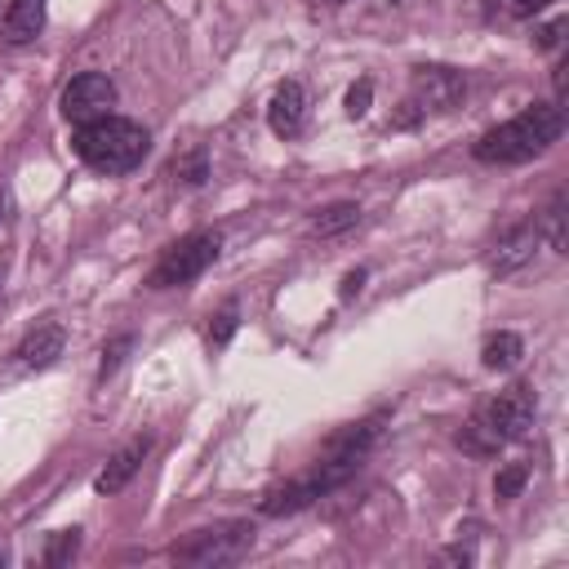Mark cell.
I'll return each instance as SVG.
<instances>
[{"label": "cell", "mask_w": 569, "mask_h": 569, "mask_svg": "<svg viewBox=\"0 0 569 569\" xmlns=\"http://www.w3.org/2000/svg\"><path fill=\"white\" fill-rule=\"evenodd\" d=\"M76 156L98 173H129L151 151V133L129 116H98L89 124H76Z\"/></svg>", "instance_id": "obj_2"}, {"label": "cell", "mask_w": 569, "mask_h": 569, "mask_svg": "<svg viewBox=\"0 0 569 569\" xmlns=\"http://www.w3.org/2000/svg\"><path fill=\"white\" fill-rule=\"evenodd\" d=\"M356 222H360V209H356L351 200H338V204L316 209L311 231H316V236H342V231H347V227H356Z\"/></svg>", "instance_id": "obj_15"}, {"label": "cell", "mask_w": 569, "mask_h": 569, "mask_svg": "<svg viewBox=\"0 0 569 569\" xmlns=\"http://www.w3.org/2000/svg\"><path fill=\"white\" fill-rule=\"evenodd\" d=\"M133 347V333H120V338H111L107 347H102V365H98V373L107 378V373H116V365L124 360V351Z\"/></svg>", "instance_id": "obj_23"}, {"label": "cell", "mask_w": 569, "mask_h": 569, "mask_svg": "<svg viewBox=\"0 0 569 569\" xmlns=\"http://www.w3.org/2000/svg\"><path fill=\"white\" fill-rule=\"evenodd\" d=\"M565 133V111L556 102H533L520 116H511L507 124L489 129L476 142V160L485 164H525L533 156H542L551 142H560Z\"/></svg>", "instance_id": "obj_1"}, {"label": "cell", "mask_w": 569, "mask_h": 569, "mask_svg": "<svg viewBox=\"0 0 569 569\" xmlns=\"http://www.w3.org/2000/svg\"><path fill=\"white\" fill-rule=\"evenodd\" d=\"M4 560H9V556H4V551H0V565H4Z\"/></svg>", "instance_id": "obj_28"}, {"label": "cell", "mask_w": 569, "mask_h": 569, "mask_svg": "<svg viewBox=\"0 0 569 569\" xmlns=\"http://www.w3.org/2000/svg\"><path fill=\"white\" fill-rule=\"evenodd\" d=\"M533 244H538V231H533V227H516V231H507V236L498 240L493 271H498V276H507V271L525 267V262L533 258Z\"/></svg>", "instance_id": "obj_13"}, {"label": "cell", "mask_w": 569, "mask_h": 569, "mask_svg": "<svg viewBox=\"0 0 569 569\" xmlns=\"http://www.w3.org/2000/svg\"><path fill=\"white\" fill-rule=\"evenodd\" d=\"M369 93H373V84H369V80L351 84V93H347V116H351V120H360V116L369 111Z\"/></svg>", "instance_id": "obj_25"}, {"label": "cell", "mask_w": 569, "mask_h": 569, "mask_svg": "<svg viewBox=\"0 0 569 569\" xmlns=\"http://www.w3.org/2000/svg\"><path fill=\"white\" fill-rule=\"evenodd\" d=\"M485 422L498 431V440H525L533 427V391L525 382H511L507 391H498L489 400Z\"/></svg>", "instance_id": "obj_7"}, {"label": "cell", "mask_w": 569, "mask_h": 569, "mask_svg": "<svg viewBox=\"0 0 569 569\" xmlns=\"http://www.w3.org/2000/svg\"><path fill=\"white\" fill-rule=\"evenodd\" d=\"M44 31V0H9L4 4V40L31 44Z\"/></svg>", "instance_id": "obj_12"}, {"label": "cell", "mask_w": 569, "mask_h": 569, "mask_svg": "<svg viewBox=\"0 0 569 569\" xmlns=\"http://www.w3.org/2000/svg\"><path fill=\"white\" fill-rule=\"evenodd\" d=\"M236 320H240V316H236V302H227V307L213 316V325H209V342H213V347H222V342L236 333Z\"/></svg>", "instance_id": "obj_22"}, {"label": "cell", "mask_w": 569, "mask_h": 569, "mask_svg": "<svg viewBox=\"0 0 569 569\" xmlns=\"http://www.w3.org/2000/svg\"><path fill=\"white\" fill-rule=\"evenodd\" d=\"M462 93H467V80H462V71H453V67H418V71H413V102H418L422 111H427V107L449 111Z\"/></svg>", "instance_id": "obj_8"}, {"label": "cell", "mask_w": 569, "mask_h": 569, "mask_svg": "<svg viewBox=\"0 0 569 569\" xmlns=\"http://www.w3.org/2000/svg\"><path fill=\"white\" fill-rule=\"evenodd\" d=\"M458 445L467 449V453H476V458H489V453H498V431L485 422V418H476V422H467L462 431H458Z\"/></svg>", "instance_id": "obj_18"}, {"label": "cell", "mask_w": 569, "mask_h": 569, "mask_svg": "<svg viewBox=\"0 0 569 569\" xmlns=\"http://www.w3.org/2000/svg\"><path fill=\"white\" fill-rule=\"evenodd\" d=\"M267 124L276 138H298L307 124V93L298 80H284L267 102Z\"/></svg>", "instance_id": "obj_9"}, {"label": "cell", "mask_w": 569, "mask_h": 569, "mask_svg": "<svg viewBox=\"0 0 569 569\" xmlns=\"http://www.w3.org/2000/svg\"><path fill=\"white\" fill-rule=\"evenodd\" d=\"M525 480H529L525 462H507V467L493 476V493H498V498H516V493L525 489Z\"/></svg>", "instance_id": "obj_20"}, {"label": "cell", "mask_w": 569, "mask_h": 569, "mask_svg": "<svg viewBox=\"0 0 569 569\" xmlns=\"http://www.w3.org/2000/svg\"><path fill=\"white\" fill-rule=\"evenodd\" d=\"M418 120H422V107H418V102L409 98V102H400V111L391 116V129H413Z\"/></svg>", "instance_id": "obj_26"}, {"label": "cell", "mask_w": 569, "mask_h": 569, "mask_svg": "<svg viewBox=\"0 0 569 569\" xmlns=\"http://www.w3.org/2000/svg\"><path fill=\"white\" fill-rule=\"evenodd\" d=\"M0 276H4V262H0Z\"/></svg>", "instance_id": "obj_29"}, {"label": "cell", "mask_w": 569, "mask_h": 569, "mask_svg": "<svg viewBox=\"0 0 569 569\" xmlns=\"http://www.w3.org/2000/svg\"><path fill=\"white\" fill-rule=\"evenodd\" d=\"M356 467H360V458L320 453L311 471H302V476H293V480H284V485H276V489H267L262 502H258V511H262V516H289V511H302V507H311L316 498H325L329 489H338L347 476H356Z\"/></svg>", "instance_id": "obj_3"}, {"label": "cell", "mask_w": 569, "mask_h": 569, "mask_svg": "<svg viewBox=\"0 0 569 569\" xmlns=\"http://www.w3.org/2000/svg\"><path fill=\"white\" fill-rule=\"evenodd\" d=\"M547 4H551V0H485V9H489L493 18H516V22L542 13Z\"/></svg>", "instance_id": "obj_19"}, {"label": "cell", "mask_w": 569, "mask_h": 569, "mask_svg": "<svg viewBox=\"0 0 569 569\" xmlns=\"http://www.w3.org/2000/svg\"><path fill=\"white\" fill-rule=\"evenodd\" d=\"M169 178L182 182V187H200L209 178V160H204V147H187L182 156L169 160Z\"/></svg>", "instance_id": "obj_16"}, {"label": "cell", "mask_w": 569, "mask_h": 569, "mask_svg": "<svg viewBox=\"0 0 569 569\" xmlns=\"http://www.w3.org/2000/svg\"><path fill=\"white\" fill-rule=\"evenodd\" d=\"M520 356H525V342H520V333H511V329L489 333V338H485V347H480L485 369H511Z\"/></svg>", "instance_id": "obj_14"}, {"label": "cell", "mask_w": 569, "mask_h": 569, "mask_svg": "<svg viewBox=\"0 0 569 569\" xmlns=\"http://www.w3.org/2000/svg\"><path fill=\"white\" fill-rule=\"evenodd\" d=\"M249 547H253V525L249 520H222V525H209V529H191L182 542H173L169 556L178 565L218 569V565H236Z\"/></svg>", "instance_id": "obj_4"}, {"label": "cell", "mask_w": 569, "mask_h": 569, "mask_svg": "<svg viewBox=\"0 0 569 569\" xmlns=\"http://www.w3.org/2000/svg\"><path fill=\"white\" fill-rule=\"evenodd\" d=\"M218 249H222V236H218V231H191V236L173 240V244L156 258V267L147 271V289H178V284H191L196 276H204V271L213 267Z\"/></svg>", "instance_id": "obj_5"}, {"label": "cell", "mask_w": 569, "mask_h": 569, "mask_svg": "<svg viewBox=\"0 0 569 569\" xmlns=\"http://www.w3.org/2000/svg\"><path fill=\"white\" fill-rule=\"evenodd\" d=\"M565 31H569V18H551L547 27H538V31H533V44H538V49H560Z\"/></svg>", "instance_id": "obj_24"}, {"label": "cell", "mask_w": 569, "mask_h": 569, "mask_svg": "<svg viewBox=\"0 0 569 569\" xmlns=\"http://www.w3.org/2000/svg\"><path fill=\"white\" fill-rule=\"evenodd\" d=\"M62 347H67V333H62V325H36L27 338H22V347H18V360L27 365V369H44V365H53L58 356H62Z\"/></svg>", "instance_id": "obj_11"}, {"label": "cell", "mask_w": 569, "mask_h": 569, "mask_svg": "<svg viewBox=\"0 0 569 569\" xmlns=\"http://www.w3.org/2000/svg\"><path fill=\"white\" fill-rule=\"evenodd\" d=\"M147 449H151V440L147 436H133V440H124L111 458H107V467L98 471V480H93V489L98 493H120L133 476H138V467H142V458H147Z\"/></svg>", "instance_id": "obj_10"}, {"label": "cell", "mask_w": 569, "mask_h": 569, "mask_svg": "<svg viewBox=\"0 0 569 569\" xmlns=\"http://www.w3.org/2000/svg\"><path fill=\"white\" fill-rule=\"evenodd\" d=\"M533 231H542L547 236V244L556 249V253H565L569 249V236H565V191H556L551 200H547V209H542V218H538V227Z\"/></svg>", "instance_id": "obj_17"}, {"label": "cell", "mask_w": 569, "mask_h": 569, "mask_svg": "<svg viewBox=\"0 0 569 569\" xmlns=\"http://www.w3.org/2000/svg\"><path fill=\"white\" fill-rule=\"evenodd\" d=\"M360 284H365V271H351V276L342 280V298H356V293H360Z\"/></svg>", "instance_id": "obj_27"}, {"label": "cell", "mask_w": 569, "mask_h": 569, "mask_svg": "<svg viewBox=\"0 0 569 569\" xmlns=\"http://www.w3.org/2000/svg\"><path fill=\"white\" fill-rule=\"evenodd\" d=\"M111 107H116V84H111V76H102V71H80V76H71L67 89H62V116H67L71 124H89V120L107 116Z\"/></svg>", "instance_id": "obj_6"}, {"label": "cell", "mask_w": 569, "mask_h": 569, "mask_svg": "<svg viewBox=\"0 0 569 569\" xmlns=\"http://www.w3.org/2000/svg\"><path fill=\"white\" fill-rule=\"evenodd\" d=\"M76 547H80V529H58L53 542H49V551H44V560L49 565H62L67 556H76Z\"/></svg>", "instance_id": "obj_21"}]
</instances>
